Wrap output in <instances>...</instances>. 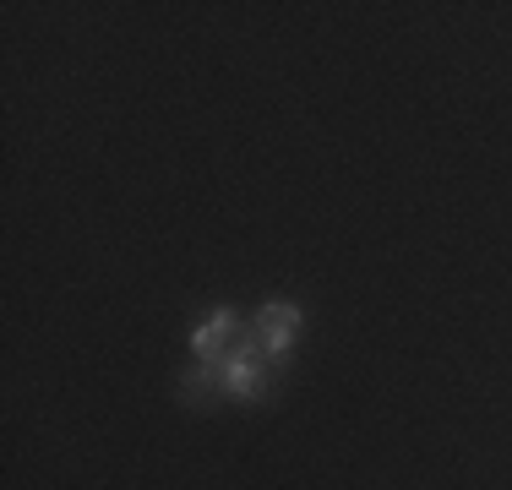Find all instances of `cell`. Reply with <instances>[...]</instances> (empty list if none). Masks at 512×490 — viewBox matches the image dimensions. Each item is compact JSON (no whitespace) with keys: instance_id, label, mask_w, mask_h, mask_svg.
I'll list each match as a JSON object with an SVG mask.
<instances>
[{"instance_id":"2","label":"cell","mask_w":512,"mask_h":490,"mask_svg":"<svg viewBox=\"0 0 512 490\" xmlns=\"http://www.w3.org/2000/svg\"><path fill=\"white\" fill-rule=\"evenodd\" d=\"M240 333H246V322H240L235 305H213V311L202 316V327L191 333V349H197V360H224Z\"/></svg>"},{"instance_id":"1","label":"cell","mask_w":512,"mask_h":490,"mask_svg":"<svg viewBox=\"0 0 512 490\" xmlns=\"http://www.w3.org/2000/svg\"><path fill=\"white\" fill-rule=\"evenodd\" d=\"M300 305L295 300H267V305H256L251 311V338H256V349L267 354L273 365H284V354L295 349V338H300Z\"/></svg>"}]
</instances>
